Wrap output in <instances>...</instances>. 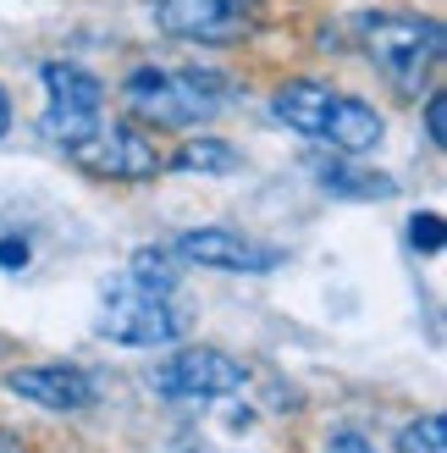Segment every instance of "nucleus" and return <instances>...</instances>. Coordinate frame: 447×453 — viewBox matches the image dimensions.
<instances>
[{"label": "nucleus", "instance_id": "nucleus-15", "mask_svg": "<svg viewBox=\"0 0 447 453\" xmlns=\"http://www.w3.org/2000/svg\"><path fill=\"white\" fill-rule=\"evenodd\" d=\"M442 105H447L442 88H431V95H426V139H431V150L447 144V111H442Z\"/></svg>", "mask_w": 447, "mask_h": 453}, {"label": "nucleus", "instance_id": "nucleus-19", "mask_svg": "<svg viewBox=\"0 0 447 453\" xmlns=\"http://www.w3.org/2000/svg\"><path fill=\"white\" fill-rule=\"evenodd\" d=\"M0 453H28V442L11 437V432H0Z\"/></svg>", "mask_w": 447, "mask_h": 453}, {"label": "nucleus", "instance_id": "nucleus-6", "mask_svg": "<svg viewBox=\"0 0 447 453\" xmlns=\"http://www.w3.org/2000/svg\"><path fill=\"white\" fill-rule=\"evenodd\" d=\"M155 28L177 44H243L260 28V0H155Z\"/></svg>", "mask_w": 447, "mask_h": 453}, {"label": "nucleus", "instance_id": "nucleus-14", "mask_svg": "<svg viewBox=\"0 0 447 453\" xmlns=\"http://www.w3.org/2000/svg\"><path fill=\"white\" fill-rule=\"evenodd\" d=\"M398 453H447V415H420L398 432Z\"/></svg>", "mask_w": 447, "mask_h": 453}, {"label": "nucleus", "instance_id": "nucleus-8", "mask_svg": "<svg viewBox=\"0 0 447 453\" xmlns=\"http://www.w3.org/2000/svg\"><path fill=\"white\" fill-rule=\"evenodd\" d=\"M66 155L88 172V177H105V183H149L161 172V155L155 144L139 133V122H95L78 144H66Z\"/></svg>", "mask_w": 447, "mask_h": 453}, {"label": "nucleus", "instance_id": "nucleus-16", "mask_svg": "<svg viewBox=\"0 0 447 453\" xmlns=\"http://www.w3.org/2000/svg\"><path fill=\"white\" fill-rule=\"evenodd\" d=\"M409 243L426 249V255H436V249H442V216H414L409 221Z\"/></svg>", "mask_w": 447, "mask_h": 453}, {"label": "nucleus", "instance_id": "nucleus-1", "mask_svg": "<svg viewBox=\"0 0 447 453\" xmlns=\"http://www.w3.org/2000/svg\"><path fill=\"white\" fill-rule=\"evenodd\" d=\"M271 117L282 127L304 133V139H321L337 155H365V150H382L387 139V122L382 111L365 105L360 95H343L331 83H315V78H293L271 95Z\"/></svg>", "mask_w": 447, "mask_h": 453}, {"label": "nucleus", "instance_id": "nucleus-11", "mask_svg": "<svg viewBox=\"0 0 447 453\" xmlns=\"http://www.w3.org/2000/svg\"><path fill=\"white\" fill-rule=\"evenodd\" d=\"M309 172H315V183L326 194H337V199H392L398 183L387 172H375V166H360V155H321V161H309Z\"/></svg>", "mask_w": 447, "mask_h": 453}, {"label": "nucleus", "instance_id": "nucleus-20", "mask_svg": "<svg viewBox=\"0 0 447 453\" xmlns=\"http://www.w3.org/2000/svg\"><path fill=\"white\" fill-rule=\"evenodd\" d=\"M6 127H11V100H6V88H0V139H6Z\"/></svg>", "mask_w": 447, "mask_h": 453}, {"label": "nucleus", "instance_id": "nucleus-10", "mask_svg": "<svg viewBox=\"0 0 447 453\" xmlns=\"http://www.w3.org/2000/svg\"><path fill=\"white\" fill-rule=\"evenodd\" d=\"M6 393L22 398V403H39V410H50V415H78V410H95L100 403V381L83 365L50 359V365H17L6 376Z\"/></svg>", "mask_w": 447, "mask_h": 453}, {"label": "nucleus", "instance_id": "nucleus-4", "mask_svg": "<svg viewBox=\"0 0 447 453\" xmlns=\"http://www.w3.org/2000/svg\"><path fill=\"white\" fill-rule=\"evenodd\" d=\"M95 332L105 343H122V349H161V343H177L183 315L171 310V299L139 288L133 277H105Z\"/></svg>", "mask_w": 447, "mask_h": 453}, {"label": "nucleus", "instance_id": "nucleus-21", "mask_svg": "<svg viewBox=\"0 0 447 453\" xmlns=\"http://www.w3.org/2000/svg\"><path fill=\"white\" fill-rule=\"evenodd\" d=\"M0 354H6V337H0Z\"/></svg>", "mask_w": 447, "mask_h": 453}, {"label": "nucleus", "instance_id": "nucleus-9", "mask_svg": "<svg viewBox=\"0 0 447 453\" xmlns=\"http://www.w3.org/2000/svg\"><path fill=\"white\" fill-rule=\"evenodd\" d=\"M171 255L183 265H205V271H238V277H260V271L282 265V249L260 243L238 226H188L183 238L171 243Z\"/></svg>", "mask_w": 447, "mask_h": 453}, {"label": "nucleus", "instance_id": "nucleus-5", "mask_svg": "<svg viewBox=\"0 0 447 453\" xmlns=\"http://www.w3.org/2000/svg\"><path fill=\"white\" fill-rule=\"evenodd\" d=\"M249 388V365L227 349H177L149 371V393L166 403H216Z\"/></svg>", "mask_w": 447, "mask_h": 453}, {"label": "nucleus", "instance_id": "nucleus-18", "mask_svg": "<svg viewBox=\"0 0 447 453\" xmlns=\"http://www.w3.org/2000/svg\"><path fill=\"white\" fill-rule=\"evenodd\" d=\"M28 255H34V249L22 243V238H0V265H6V271H17V265H28Z\"/></svg>", "mask_w": 447, "mask_h": 453}, {"label": "nucleus", "instance_id": "nucleus-12", "mask_svg": "<svg viewBox=\"0 0 447 453\" xmlns=\"http://www.w3.org/2000/svg\"><path fill=\"white\" fill-rule=\"evenodd\" d=\"M171 166L177 172H205V177H227L243 166V155L227 144V139H188L183 150L171 155Z\"/></svg>", "mask_w": 447, "mask_h": 453}, {"label": "nucleus", "instance_id": "nucleus-13", "mask_svg": "<svg viewBox=\"0 0 447 453\" xmlns=\"http://www.w3.org/2000/svg\"><path fill=\"white\" fill-rule=\"evenodd\" d=\"M177 271H183V260L171 255V249H139L127 265V277L149 288V293H161V299H171V288H177Z\"/></svg>", "mask_w": 447, "mask_h": 453}, {"label": "nucleus", "instance_id": "nucleus-17", "mask_svg": "<svg viewBox=\"0 0 447 453\" xmlns=\"http://www.w3.org/2000/svg\"><path fill=\"white\" fill-rule=\"evenodd\" d=\"M321 453H382V448H375V442H370L365 432H331Z\"/></svg>", "mask_w": 447, "mask_h": 453}, {"label": "nucleus", "instance_id": "nucleus-3", "mask_svg": "<svg viewBox=\"0 0 447 453\" xmlns=\"http://www.w3.org/2000/svg\"><path fill=\"white\" fill-rule=\"evenodd\" d=\"M365 56L375 61V73L387 78V88L398 95H420L447 50V28L436 17H409V12H360L353 17Z\"/></svg>", "mask_w": 447, "mask_h": 453}, {"label": "nucleus", "instance_id": "nucleus-7", "mask_svg": "<svg viewBox=\"0 0 447 453\" xmlns=\"http://www.w3.org/2000/svg\"><path fill=\"white\" fill-rule=\"evenodd\" d=\"M39 78H44V95H50V105H44V117H39V133L56 150L78 144L83 133L105 117L100 111L105 105V83L88 73V66H78V61H44Z\"/></svg>", "mask_w": 447, "mask_h": 453}, {"label": "nucleus", "instance_id": "nucleus-2", "mask_svg": "<svg viewBox=\"0 0 447 453\" xmlns=\"http://www.w3.org/2000/svg\"><path fill=\"white\" fill-rule=\"evenodd\" d=\"M238 83L216 66H133L122 78V105L133 122L149 127H193L227 111Z\"/></svg>", "mask_w": 447, "mask_h": 453}]
</instances>
